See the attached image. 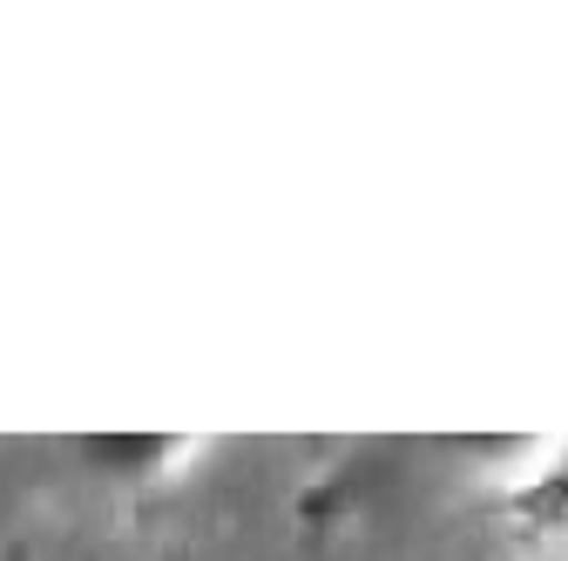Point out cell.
Masks as SVG:
<instances>
[{"mask_svg":"<svg viewBox=\"0 0 568 561\" xmlns=\"http://www.w3.org/2000/svg\"><path fill=\"white\" fill-rule=\"evenodd\" d=\"M190 453H196V440H183V434H89V440H75V460L89 467V480L115 487V494H156L176 467H190Z\"/></svg>","mask_w":568,"mask_h":561,"instance_id":"obj_1","label":"cell"}]
</instances>
